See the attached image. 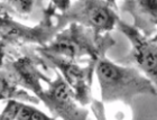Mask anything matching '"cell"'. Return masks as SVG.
Returning <instances> with one entry per match:
<instances>
[{"label": "cell", "instance_id": "10", "mask_svg": "<svg viewBox=\"0 0 157 120\" xmlns=\"http://www.w3.org/2000/svg\"><path fill=\"white\" fill-rule=\"evenodd\" d=\"M17 120H59L53 116L46 114L44 111L39 110L38 108L34 107L33 104H28L23 102L20 107L19 114Z\"/></svg>", "mask_w": 157, "mask_h": 120}, {"label": "cell", "instance_id": "13", "mask_svg": "<svg viewBox=\"0 0 157 120\" xmlns=\"http://www.w3.org/2000/svg\"><path fill=\"white\" fill-rule=\"evenodd\" d=\"M91 104H92V110H93V114H94L97 120H108L107 114H105V104L102 103L101 101L93 99Z\"/></svg>", "mask_w": 157, "mask_h": 120}, {"label": "cell", "instance_id": "4", "mask_svg": "<svg viewBox=\"0 0 157 120\" xmlns=\"http://www.w3.org/2000/svg\"><path fill=\"white\" fill-rule=\"evenodd\" d=\"M117 29L122 33L130 43V52L122 60V64L139 70L157 90V36L147 37L135 29L131 24L119 20Z\"/></svg>", "mask_w": 157, "mask_h": 120}, {"label": "cell", "instance_id": "7", "mask_svg": "<svg viewBox=\"0 0 157 120\" xmlns=\"http://www.w3.org/2000/svg\"><path fill=\"white\" fill-rule=\"evenodd\" d=\"M119 10L132 18V27L147 37L157 36V0L124 1Z\"/></svg>", "mask_w": 157, "mask_h": 120}, {"label": "cell", "instance_id": "12", "mask_svg": "<svg viewBox=\"0 0 157 120\" xmlns=\"http://www.w3.org/2000/svg\"><path fill=\"white\" fill-rule=\"evenodd\" d=\"M9 5H11L15 10L21 15H28L32 13L35 2L34 1H11L9 2Z\"/></svg>", "mask_w": 157, "mask_h": 120}, {"label": "cell", "instance_id": "1", "mask_svg": "<svg viewBox=\"0 0 157 120\" xmlns=\"http://www.w3.org/2000/svg\"><path fill=\"white\" fill-rule=\"evenodd\" d=\"M95 78L103 104L122 103L131 107L139 95H157L155 85L139 70L131 65L118 64L107 56L97 62Z\"/></svg>", "mask_w": 157, "mask_h": 120}, {"label": "cell", "instance_id": "3", "mask_svg": "<svg viewBox=\"0 0 157 120\" xmlns=\"http://www.w3.org/2000/svg\"><path fill=\"white\" fill-rule=\"evenodd\" d=\"M119 6L115 1H93L85 0L72 2L62 16L59 24L62 28L66 24H78L91 29L98 36L109 35L117 28L119 23Z\"/></svg>", "mask_w": 157, "mask_h": 120}, {"label": "cell", "instance_id": "2", "mask_svg": "<svg viewBox=\"0 0 157 120\" xmlns=\"http://www.w3.org/2000/svg\"><path fill=\"white\" fill-rule=\"evenodd\" d=\"M115 44V39L109 35L98 36L81 25L70 24L52 42L39 47L38 51L42 55L59 56L78 63L84 59L89 60V62H98L105 56L107 51Z\"/></svg>", "mask_w": 157, "mask_h": 120}, {"label": "cell", "instance_id": "6", "mask_svg": "<svg viewBox=\"0 0 157 120\" xmlns=\"http://www.w3.org/2000/svg\"><path fill=\"white\" fill-rule=\"evenodd\" d=\"M47 61L59 71V74L67 83L76 100L81 106L92 103V82L95 75L97 62H90L88 65L82 66L78 62L69 61L59 56L43 55Z\"/></svg>", "mask_w": 157, "mask_h": 120}, {"label": "cell", "instance_id": "8", "mask_svg": "<svg viewBox=\"0 0 157 120\" xmlns=\"http://www.w3.org/2000/svg\"><path fill=\"white\" fill-rule=\"evenodd\" d=\"M38 60H35L29 56H25L16 63H13V71L17 76V84H21L35 94V98L40 99L45 89L43 88L40 81L48 83L51 79L46 76L39 68Z\"/></svg>", "mask_w": 157, "mask_h": 120}, {"label": "cell", "instance_id": "5", "mask_svg": "<svg viewBox=\"0 0 157 120\" xmlns=\"http://www.w3.org/2000/svg\"><path fill=\"white\" fill-rule=\"evenodd\" d=\"M54 118L59 120H88L89 111L78 103L67 83L59 72L56 78L47 83L39 99Z\"/></svg>", "mask_w": 157, "mask_h": 120}, {"label": "cell", "instance_id": "9", "mask_svg": "<svg viewBox=\"0 0 157 120\" xmlns=\"http://www.w3.org/2000/svg\"><path fill=\"white\" fill-rule=\"evenodd\" d=\"M19 98L35 103L38 102L37 98H33L25 91L18 90L16 81H13L5 72L0 71V100H17Z\"/></svg>", "mask_w": 157, "mask_h": 120}, {"label": "cell", "instance_id": "11", "mask_svg": "<svg viewBox=\"0 0 157 120\" xmlns=\"http://www.w3.org/2000/svg\"><path fill=\"white\" fill-rule=\"evenodd\" d=\"M23 102L18 100H8L6 107L0 114V120H17Z\"/></svg>", "mask_w": 157, "mask_h": 120}]
</instances>
